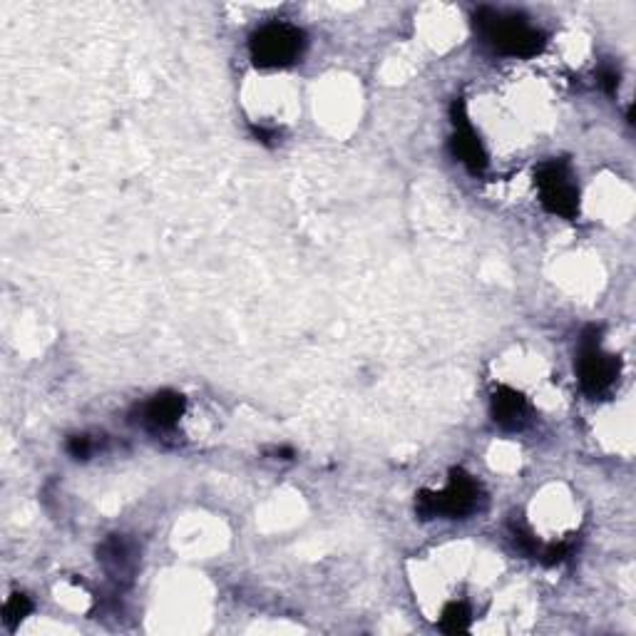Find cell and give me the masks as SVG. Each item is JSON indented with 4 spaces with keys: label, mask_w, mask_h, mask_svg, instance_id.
Instances as JSON below:
<instances>
[{
    "label": "cell",
    "mask_w": 636,
    "mask_h": 636,
    "mask_svg": "<svg viewBox=\"0 0 636 636\" xmlns=\"http://www.w3.org/2000/svg\"><path fill=\"white\" fill-rule=\"evenodd\" d=\"M475 25L492 50L512 58H532L545 48V35L532 28L520 15L497 13L492 8H480L475 13Z\"/></svg>",
    "instance_id": "6da1fadb"
},
{
    "label": "cell",
    "mask_w": 636,
    "mask_h": 636,
    "mask_svg": "<svg viewBox=\"0 0 636 636\" xmlns=\"http://www.w3.org/2000/svg\"><path fill=\"white\" fill-rule=\"evenodd\" d=\"M477 500H480V485L465 470H453L445 490L420 492L415 500V512L423 520H433L438 515L465 517L475 510Z\"/></svg>",
    "instance_id": "7a4b0ae2"
},
{
    "label": "cell",
    "mask_w": 636,
    "mask_h": 636,
    "mask_svg": "<svg viewBox=\"0 0 636 636\" xmlns=\"http://www.w3.org/2000/svg\"><path fill=\"white\" fill-rule=\"evenodd\" d=\"M306 38L289 23H269L251 35V58L259 68H286L304 53Z\"/></svg>",
    "instance_id": "3957f363"
},
{
    "label": "cell",
    "mask_w": 636,
    "mask_h": 636,
    "mask_svg": "<svg viewBox=\"0 0 636 636\" xmlns=\"http://www.w3.org/2000/svg\"><path fill=\"white\" fill-rule=\"evenodd\" d=\"M619 371H622L619 358H614L612 353H604L602 346H599V328H589L584 333L582 353H579L577 363L582 391L589 398H602L604 393L612 391V386L619 378Z\"/></svg>",
    "instance_id": "277c9868"
},
{
    "label": "cell",
    "mask_w": 636,
    "mask_h": 636,
    "mask_svg": "<svg viewBox=\"0 0 636 636\" xmlns=\"http://www.w3.org/2000/svg\"><path fill=\"white\" fill-rule=\"evenodd\" d=\"M535 184L540 189V202L547 212L572 219L579 212V189L574 184L572 169L564 159H550L535 172Z\"/></svg>",
    "instance_id": "5b68a950"
},
{
    "label": "cell",
    "mask_w": 636,
    "mask_h": 636,
    "mask_svg": "<svg viewBox=\"0 0 636 636\" xmlns=\"http://www.w3.org/2000/svg\"><path fill=\"white\" fill-rule=\"evenodd\" d=\"M453 125H455V135L450 140V147H453V155L465 164L473 174H482L487 167V152L482 147L480 137L475 135L473 125L468 120V110H465L463 100L453 102Z\"/></svg>",
    "instance_id": "8992f818"
},
{
    "label": "cell",
    "mask_w": 636,
    "mask_h": 636,
    "mask_svg": "<svg viewBox=\"0 0 636 636\" xmlns=\"http://www.w3.org/2000/svg\"><path fill=\"white\" fill-rule=\"evenodd\" d=\"M492 418L500 428L505 430H520L530 420V405L522 393L515 388L500 386L492 393Z\"/></svg>",
    "instance_id": "52a82bcc"
},
{
    "label": "cell",
    "mask_w": 636,
    "mask_h": 636,
    "mask_svg": "<svg viewBox=\"0 0 636 636\" xmlns=\"http://www.w3.org/2000/svg\"><path fill=\"white\" fill-rule=\"evenodd\" d=\"M182 413L184 398L179 396V393L164 391L157 393V396L145 405V423L155 430H167L177 423Z\"/></svg>",
    "instance_id": "ba28073f"
},
{
    "label": "cell",
    "mask_w": 636,
    "mask_h": 636,
    "mask_svg": "<svg viewBox=\"0 0 636 636\" xmlns=\"http://www.w3.org/2000/svg\"><path fill=\"white\" fill-rule=\"evenodd\" d=\"M440 629L448 634H460L470 629V609L463 602H450L443 609V617H440Z\"/></svg>",
    "instance_id": "9c48e42d"
},
{
    "label": "cell",
    "mask_w": 636,
    "mask_h": 636,
    "mask_svg": "<svg viewBox=\"0 0 636 636\" xmlns=\"http://www.w3.org/2000/svg\"><path fill=\"white\" fill-rule=\"evenodd\" d=\"M30 612H33V604H30V599L25 597V594H10V599L5 602V607H3L5 627L15 629L25 617H28Z\"/></svg>",
    "instance_id": "30bf717a"
},
{
    "label": "cell",
    "mask_w": 636,
    "mask_h": 636,
    "mask_svg": "<svg viewBox=\"0 0 636 636\" xmlns=\"http://www.w3.org/2000/svg\"><path fill=\"white\" fill-rule=\"evenodd\" d=\"M512 537H515V545L520 547L522 552H527V555H535L537 547H540L537 545V537L517 520H512Z\"/></svg>",
    "instance_id": "8fae6325"
},
{
    "label": "cell",
    "mask_w": 636,
    "mask_h": 636,
    "mask_svg": "<svg viewBox=\"0 0 636 636\" xmlns=\"http://www.w3.org/2000/svg\"><path fill=\"white\" fill-rule=\"evenodd\" d=\"M68 453L73 455V458L85 460L87 455L92 453V440L87 438V435H73V438H70V443H68Z\"/></svg>",
    "instance_id": "7c38bea8"
},
{
    "label": "cell",
    "mask_w": 636,
    "mask_h": 636,
    "mask_svg": "<svg viewBox=\"0 0 636 636\" xmlns=\"http://www.w3.org/2000/svg\"><path fill=\"white\" fill-rule=\"evenodd\" d=\"M567 555H569V545H567V542H562V545L547 547L545 555H542V557H545V564H559Z\"/></svg>",
    "instance_id": "4fadbf2b"
},
{
    "label": "cell",
    "mask_w": 636,
    "mask_h": 636,
    "mask_svg": "<svg viewBox=\"0 0 636 636\" xmlns=\"http://www.w3.org/2000/svg\"><path fill=\"white\" fill-rule=\"evenodd\" d=\"M599 78H602V87L609 92V95H614V92H617V87H619V73H617V70L604 68Z\"/></svg>",
    "instance_id": "5bb4252c"
}]
</instances>
